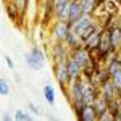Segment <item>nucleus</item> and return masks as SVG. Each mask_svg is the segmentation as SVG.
<instances>
[{
	"instance_id": "f257e3e1",
	"label": "nucleus",
	"mask_w": 121,
	"mask_h": 121,
	"mask_svg": "<svg viewBox=\"0 0 121 121\" xmlns=\"http://www.w3.org/2000/svg\"><path fill=\"white\" fill-rule=\"evenodd\" d=\"M24 61L32 71H40L45 65V53L42 50V47L34 45L29 52L24 53Z\"/></svg>"
},
{
	"instance_id": "f03ea898",
	"label": "nucleus",
	"mask_w": 121,
	"mask_h": 121,
	"mask_svg": "<svg viewBox=\"0 0 121 121\" xmlns=\"http://www.w3.org/2000/svg\"><path fill=\"white\" fill-rule=\"evenodd\" d=\"M48 32L53 42H65L66 36L69 32V24L66 21H60V19H53V23L48 26Z\"/></svg>"
},
{
	"instance_id": "7ed1b4c3",
	"label": "nucleus",
	"mask_w": 121,
	"mask_h": 121,
	"mask_svg": "<svg viewBox=\"0 0 121 121\" xmlns=\"http://www.w3.org/2000/svg\"><path fill=\"white\" fill-rule=\"evenodd\" d=\"M40 7V13H39V24L42 28H47L53 23L55 19V13H53V0H45L42 3H39Z\"/></svg>"
},
{
	"instance_id": "20e7f679",
	"label": "nucleus",
	"mask_w": 121,
	"mask_h": 121,
	"mask_svg": "<svg viewBox=\"0 0 121 121\" xmlns=\"http://www.w3.org/2000/svg\"><path fill=\"white\" fill-rule=\"evenodd\" d=\"M53 76H55V79H56V82H58V86H60V89H61V92L66 94L68 92V84L71 81V78L68 74L65 61H61V63H53Z\"/></svg>"
},
{
	"instance_id": "39448f33",
	"label": "nucleus",
	"mask_w": 121,
	"mask_h": 121,
	"mask_svg": "<svg viewBox=\"0 0 121 121\" xmlns=\"http://www.w3.org/2000/svg\"><path fill=\"white\" fill-rule=\"evenodd\" d=\"M5 13L8 16L10 21H13L19 29H24V19H26V15H23L19 8L16 7V3L13 0H8L5 2Z\"/></svg>"
},
{
	"instance_id": "423d86ee",
	"label": "nucleus",
	"mask_w": 121,
	"mask_h": 121,
	"mask_svg": "<svg viewBox=\"0 0 121 121\" xmlns=\"http://www.w3.org/2000/svg\"><path fill=\"white\" fill-rule=\"evenodd\" d=\"M71 53V50L65 45V42H53L50 45V55H52V60L53 63H61L65 61L66 56Z\"/></svg>"
},
{
	"instance_id": "0eeeda50",
	"label": "nucleus",
	"mask_w": 121,
	"mask_h": 121,
	"mask_svg": "<svg viewBox=\"0 0 121 121\" xmlns=\"http://www.w3.org/2000/svg\"><path fill=\"white\" fill-rule=\"evenodd\" d=\"M74 115L79 121H97V115H95L92 103H84L74 108Z\"/></svg>"
},
{
	"instance_id": "6e6552de",
	"label": "nucleus",
	"mask_w": 121,
	"mask_h": 121,
	"mask_svg": "<svg viewBox=\"0 0 121 121\" xmlns=\"http://www.w3.org/2000/svg\"><path fill=\"white\" fill-rule=\"evenodd\" d=\"M92 21H94L92 15H82L78 21H74V23H71V24H69V31H71V32H74L76 36H81Z\"/></svg>"
},
{
	"instance_id": "1a4fd4ad",
	"label": "nucleus",
	"mask_w": 121,
	"mask_h": 121,
	"mask_svg": "<svg viewBox=\"0 0 121 121\" xmlns=\"http://www.w3.org/2000/svg\"><path fill=\"white\" fill-rule=\"evenodd\" d=\"M100 95H102L107 102L115 100V99H120V97H121L120 91H118V89H116V86L112 82V79H108V81L100 87Z\"/></svg>"
},
{
	"instance_id": "9d476101",
	"label": "nucleus",
	"mask_w": 121,
	"mask_h": 121,
	"mask_svg": "<svg viewBox=\"0 0 121 121\" xmlns=\"http://www.w3.org/2000/svg\"><path fill=\"white\" fill-rule=\"evenodd\" d=\"M82 15H84V11H82L81 3H79L78 0H71V2H69V7H68V16H66V23H68V24H71V23L78 21V19L81 18Z\"/></svg>"
},
{
	"instance_id": "9b49d317",
	"label": "nucleus",
	"mask_w": 121,
	"mask_h": 121,
	"mask_svg": "<svg viewBox=\"0 0 121 121\" xmlns=\"http://www.w3.org/2000/svg\"><path fill=\"white\" fill-rule=\"evenodd\" d=\"M69 2H71V0H53V13H55V19L66 21Z\"/></svg>"
},
{
	"instance_id": "f8f14e48",
	"label": "nucleus",
	"mask_w": 121,
	"mask_h": 121,
	"mask_svg": "<svg viewBox=\"0 0 121 121\" xmlns=\"http://www.w3.org/2000/svg\"><path fill=\"white\" fill-rule=\"evenodd\" d=\"M65 65H66L68 74H69V78H71V79H78V78H81V65H79L74 58H73V55H71V53L66 56Z\"/></svg>"
},
{
	"instance_id": "ddd939ff",
	"label": "nucleus",
	"mask_w": 121,
	"mask_h": 121,
	"mask_svg": "<svg viewBox=\"0 0 121 121\" xmlns=\"http://www.w3.org/2000/svg\"><path fill=\"white\" fill-rule=\"evenodd\" d=\"M92 107H94V110H95V115H97V121H102L103 115L108 113V112H107V100L99 94V95L94 99Z\"/></svg>"
},
{
	"instance_id": "4468645a",
	"label": "nucleus",
	"mask_w": 121,
	"mask_h": 121,
	"mask_svg": "<svg viewBox=\"0 0 121 121\" xmlns=\"http://www.w3.org/2000/svg\"><path fill=\"white\" fill-rule=\"evenodd\" d=\"M108 37H110V42H112L115 52H116V48L121 45V23L115 24L113 28L108 29Z\"/></svg>"
},
{
	"instance_id": "2eb2a0df",
	"label": "nucleus",
	"mask_w": 121,
	"mask_h": 121,
	"mask_svg": "<svg viewBox=\"0 0 121 121\" xmlns=\"http://www.w3.org/2000/svg\"><path fill=\"white\" fill-rule=\"evenodd\" d=\"M71 55H73V58L81 65V68L89 61V52H87V48H84L82 45L74 48V50H71Z\"/></svg>"
},
{
	"instance_id": "dca6fc26",
	"label": "nucleus",
	"mask_w": 121,
	"mask_h": 121,
	"mask_svg": "<svg viewBox=\"0 0 121 121\" xmlns=\"http://www.w3.org/2000/svg\"><path fill=\"white\" fill-rule=\"evenodd\" d=\"M102 8L105 13H110V15H120L121 13V8H120V5H118L116 0H105Z\"/></svg>"
},
{
	"instance_id": "f3484780",
	"label": "nucleus",
	"mask_w": 121,
	"mask_h": 121,
	"mask_svg": "<svg viewBox=\"0 0 121 121\" xmlns=\"http://www.w3.org/2000/svg\"><path fill=\"white\" fill-rule=\"evenodd\" d=\"M65 45L69 48V50H74V48H78V47H81V39H79V36H76L74 32H68V36H66L65 39Z\"/></svg>"
},
{
	"instance_id": "a211bd4d",
	"label": "nucleus",
	"mask_w": 121,
	"mask_h": 121,
	"mask_svg": "<svg viewBox=\"0 0 121 121\" xmlns=\"http://www.w3.org/2000/svg\"><path fill=\"white\" fill-rule=\"evenodd\" d=\"M44 99H45V102L50 103V105L55 103V91H53V87H52L50 84H45V86H44Z\"/></svg>"
},
{
	"instance_id": "6ab92c4d",
	"label": "nucleus",
	"mask_w": 121,
	"mask_h": 121,
	"mask_svg": "<svg viewBox=\"0 0 121 121\" xmlns=\"http://www.w3.org/2000/svg\"><path fill=\"white\" fill-rule=\"evenodd\" d=\"M82 7L84 15H92L94 10H95V0H78Z\"/></svg>"
},
{
	"instance_id": "aec40b11",
	"label": "nucleus",
	"mask_w": 121,
	"mask_h": 121,
	"mask_svg": "<svg viewBox=\"0 0 121 121\" xmlns=\"http://www.w3.org/2000/svg\"><path fill=\"white\" fill-rule=\"evenodd\" d=\"M13 118L16 121H29V120H32V115L28 112V110H16L15 112V115H13Z\"/></svg>"
},
{
	"instance_id": "412c9836",
	"label": "nucleus",
	"mask_w": 121,
	"mask_h": 121,
	"mask_svg": "<svg viewBox=\"0 0 121 121\" xmlns=\"http://www.w3.org/2000/svg\"><path fill=\"white\" fill-rule=\"evenodd\" d=\"M10 91H11V87H10V82L5 79V78H0V95H8Z\"/></svg>"
},
{
	"instance_id": "4be33fe9",
	"label": "nucleus",
	"mask_w": 121,
	"mask_h": 121,
	"mask_svg": "<svg viewBox=\"0 0 121 121\" xmlns=\"http://www.w3.org/2000/svg\"><path fill=\"white\" fill-rule=\"evenodd\" d=\"M112 82L116 86V89L121 92V69H118V71L112 76Z\"/></svg>"
},
{
	"instance_id": "5701e85b",
	"label": "nucleus",
	"mask_w": 121,
	"mask_h": 121,
	"mask_svg": "<svg viewBox=\"0 0 121 121\" xmlns=\"http://www.w3.org/2000/svg\"><path fill=\"white\" fill-rule=\"evenodd\" d=\"M28 112L31 113L32 116H39V115H40V108H39L36 103L29 102V103H28Z\"/></svg>"
},
{
	"instance_id": "b1692460",
	"label": "nucleus",
	"mask_w": 121,
	"mask_h": 121,
	"mask_svg": "<svg viewBox=\"0 0 121 121\" xmlns=\"http://www.w3.org/2000/svg\"><path fill=\"white\" fill-rule=\"evenodd\" d=\"M113 121H121V97L118 99V108H116V113L113 116Z\"/></svg>"
},
{
	"instance_id": "393cba45",
	"label": "nucleus",
	"mask_w": 121,
	"mask_h": 121,
	"mask_svg": "<svg viewBox=\"0 0 121 121\" xmlns=\"http://www.w3.org/2000/svg\"><path fill=\"white\" fill-rule=\"evenodd\" d=\"M3 60H5V63H7V66H8L10 69H15V61H13V58H11L10 55H5Z\"/></svg>"
},
{
	"instance_id": "a878e982",
	"label": "nucleus",
	"mask_w": 121,
	"mask_h": 121,
	"mask_svg": "<svg viewBox=\"0 0 121 121\" xmlns=\"http://www.w3.org/2000/svg\"><path fill=\"white\" fill-rule=\"evenodd\" d=\"M2 120H3V121H11V120H13V115H11L10 112H5L3 115H2Z\"/></svg>"
},
{
	"instance_id": "bb28decb",
	"label": "nucleus",
	"mask_w": 121,
	"mask_h": 121,
	"mask_svg": "<svg viewBox=\"0 0 121 121\" xmlns=\"http://www.w3.org/2000/svg\"><path fill=\"white\" fill-rule=\"evenodd\" d=\"M115 55H116V58H118V61L121 63V45L116 48V52H115Z\"/></svg>"
},
{
	"instance_id": "cd10ccee",
	"label": "nucleus",
	"mask_w": 121,
	"mask_h": 121,
	"mask_svg": "<svg viewBox=\"0 0 121 121\" xmlns=\"http://www.w3.org/2000/svg\"><path fill=\"white\" fill-rule=\"evenodd\" d=\"M103 3H105V0H95V8H99V7H102Z\"/></svg>"
},
{
	"instance_id": "c85d7f7f",
	"label": "nucleus",
	"mask_w": 121,
	"mask_h": 121,
	"mask_svg": "<svg viewBox=\"0 0 121 121\" xmlns=\"http://www.w3.org/2000/svg\"><path fill=\"white\" fill-rule=\"evenodd\" d=\"M47 120H52V121H55V120H56V116H53V115H47Z\"/></svg>"
},
{
	"instance_id": "c756f323",
	"label": "nucleus",
	"mask_w": 121,
	"mask_h": 121,
	"mask_svg": "<svg viewBox=\"0 0 121 121\" xmlns=\"http://www.w3.org/2000/svg\"><path fill=\"white\" fill-rule=\"evenodd\" d=\"M34 2H36V3L39 5V3H42V2H45V0H34Z\"/></svg>"
},
{
	"instance_id": "7c9ffc66",
	"label": "nucleus",
	"mask_w": 121,
	"mask_h": 121,
	"mask_svg": "<svg viewBox=\"0 0 121 121\" xmlns=\"http://www.w3.org/2000/svg\"><path fill=\"white\" fill-rule=\"evenodd\" d=\"M5 2H8V0H3V3H5Z\"/></svg>"
},
{
	"instance_id": "2f4dec72",
	"label": "nucleus",
	"mask_w": 121,
	"mask_h": 121,
	"mask_svg": "<svg viewBox=\"0 0 121 121\" xmlns=\"http://www.w3.org/2000/svg\"><path fill=\"white\" fill-rule=\"evenodd\" d=\"M120 15H121V13H120Z\"/></svg>"
}]
</instances>
